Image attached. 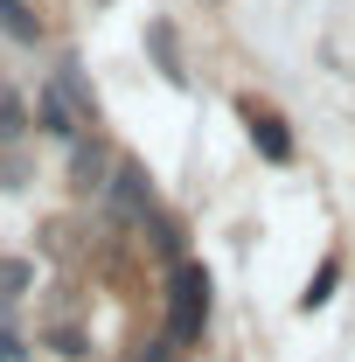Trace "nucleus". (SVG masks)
Wrapping results in <instances>:
<instances>
[{"label":"nucleus","mask_w":355,"mask_h":362,"mask_svg":"<svg viewBox=\"0 0 355 362\" xmlns=\"http://www.w3.org/2000/svg\"><path fill=\"white\" fill-rule=\"evenodd\" d=\"M0 362H14V334H0Z\"/></svg>","instance_id":"obj_11"},{"label":"nucleus","mask_w":355,"mask_h":362,"mask_svg":"<svg viewBox=\"0 0 355 362\" xmlns=\"http://www.w3.org/2000/svg\"><path fill=\"white\" fill-rule=\"evenodd\" d=\"M0 28H7L14 42H35V35H42L35 14H28V0H0Z\"/></svg>","instance_id":"obj_8"},{"label":"nucleus","mask_w":355,"mask_h":362,"mask_svg":"<svg viewBox=\"0 0 355 362\" xmlns=\"http://www.w3.org/2000/svg\"><path fill=\"white\" fill-rule=\"evenodd\" d=\"M21 133H28V112L14 90H0V139H21Z\"/></svg>","instance_id":"obj_9"},{"label":"nucleus","mask_w":355,"mask_h":362,"mask_svg":"<svg viewBox=\"0 0 355 362\" xmlns=\"http://www.w3.org/2000/svg\"><path fill=\"white\" fill-rule=\"evenodd\" d=\"M334 279H342V258H320V265H313V279H307V293H300V307H327Z\"/></svg>","instance_id":"obj_7"},{"label":"nucleus","mask_w":355,"mask_h":362,"mask_svg":"<svg viewBox=\"0 0 355 362\" xmlns=\"http://www.w3.org/2000/svg\"><path fill=\"white\" fill-rule=\"evenodd\" d=\"M112 209H119V216H146V209H153L146 175H139L133 160H119V168H112Z\"/></svg>","instance_id":"obj_5"},{"label":"nucleus","mask_w":355,"mask_h":362,"mask_svg":"<svg viewBox=\"0 0 355 362\" xmlns=\"http://www.w3.org/2000/svg\"><path fill=\"white\" fill-rule=\"evenodd\" d=\"M35 119H42V133H56V139H84L91 126L77 119V105L63 98V84H49L42 90V105H35Z\"/></svg>","instance_id":"obj_4"},{"label":"nucleus","mask_w":355,"mask_h":362,"mask_svg":"<svg viewBox=\"0 0 355 362\" xmlns=\"http://www.w3.org/2000/svg\"><path fill=\"white\" fill-rule=\"evenodd\" d=\"M56 84H63V98L77 105V119H84V126H98V90H91L84 70H77V63H63V77H56Z\"/></svg>","instance_id":"obj_6"},{"label":"nucleus","mask_w":355,"mask_h":362,"mask_svg":"<svg viewBox=\"0 0 355 362\" xmlns=\"http://www.w3.org/2000/svg\"><path fill=\"white\" fill-rule=\"evenodd\" d=\"M244 126H251V146L265 153L272 168H279V160H293V133H286V119H279L272 105H258V98H244Z\"/></svg>","instance_id":"obj_2"},{"label":"nucleus","mask_w":355,"mask_h":362,"mask_svg":"<svg viewBox=\"0 0 355 362\" xmlns=\"http://www.w3.org/2000/svg\"><path fill=\"white\" fill-rule=\"evenodd\" d=\"M202 327H209V272H202V265H181L175 272V293H168V341L188 349Z\"/></svg>","instance_id":"obj_1"},{"label":"nucleus","mask_w":355,"mask_h":362,"mask_svg":"<svg viewBox=\"0 0 355 362\" xmlns=\"http://www.w3.org/2000/svg\"><path fill=\"white\" fill-rule=\"evenodd\" d=\"M21 286H28V265L21 258H0V300H14Z\"/></svg>","instance_id":"obj_10"},{"label":"nucleus","mask_w":355,"mask_h":362,"mask_svg":"<svg viewBox=\"0 0 355 362\" xmlns=\"http://www.w3.org/2000/svg\"><path fill=\"white\" fill-rule=\"evenodd\" d=\"M112 181V153H105V139H70V188H105Z\"/></svg>","instance_id":"obj_3"}]
</instances>
